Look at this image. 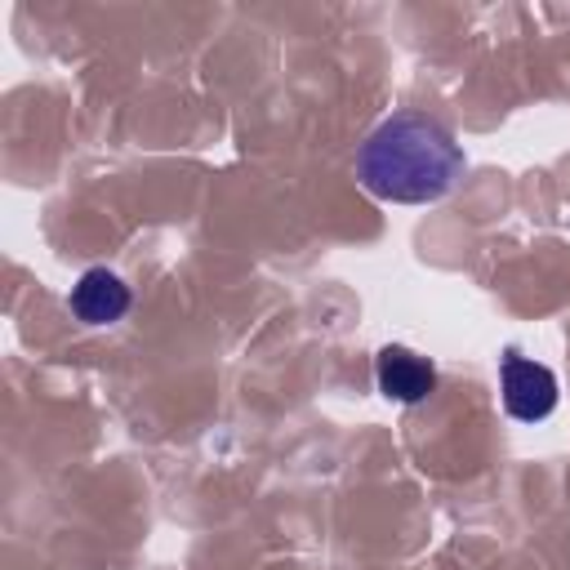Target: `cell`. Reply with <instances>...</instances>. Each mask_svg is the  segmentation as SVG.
<instances>
[{
	"label": "cell",
	"mask_w": 570,
	"mask_h": 570,
	"mask_svg": "<svg viewBox=\"0 0 570 570\" xmlns=\"http://www.w3.org/2000/svg\"><path fill=\"white\" fill-rule=\"evenodd\" d=\"M463 169V147L454 134L423 111H392L370 129L356 151V178L370 196L392 205L441 200Z\"/></svg>",
	"instance_id": "1"
},
{
	"label": "cell",
	"mask_w": 570,
	"mask_h": 570,
	"mask_svg": "<svg viewBox=\"0 0 570 570\" xmlns=\"http://www.w3.org/2000/svg\"><path fill=\"white\" fill-rule=\"evenodd\" d=\"M499 392H503V410L521 423H539L557 410V374L543 361L521 356L517 347L499 356Z\"/></svg>",
	"instance_id": "2"
},
{
	"label": "cell",
	"mask_w": 570,
	"mask_h": 570,
	"mask_svg": "<svg viewBox=\"0 0 570 570\" xmlns=\"http://www.w3.org/2000/svg\"><path fill=\"white\" fill-rule=\"evenodd\" d=\"M374 379H379V392L387 401H401V405H414V401H423L436 387L432 361L410 352V347H401V343H387L374 356Z\"/></svg>",
	"instance_id": "3"
},
{
	"label": "cell",
	"mask_w": 570,
	"mask_h": 570,
	"mask_svg": "<svg viewBox=\"0 0 570 570\" xmlns=\"http://www.w3.org/2000/svg\"><path fill=\"white\" fill-rule=\"evenodd\" d=\"M67 307H71L85 325H111V321H120V316L129 312V285H125L116 272H107V267H89V272H80V281L71 285Z\"/></svg>",
	"instance_id": "4"
}]
</instances>
